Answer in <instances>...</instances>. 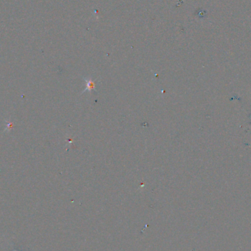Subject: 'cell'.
Listing matches in <instances>:
<instances>
[{"mask_svg":"<svg viewBox=\"0 0 251 251\" xmlns=\"http://www.w3.org/2000/svg\"><path fill=\"white\" fill-rule=\"evenodd\" d=\"M88 88H89L90 90H92L93 88H94V83L90 79L89 81H88Z\"/></svg>","mask_w":251,"mask_h":251,"instance_id":"cell-1","label":"cell"}]
</instances>
